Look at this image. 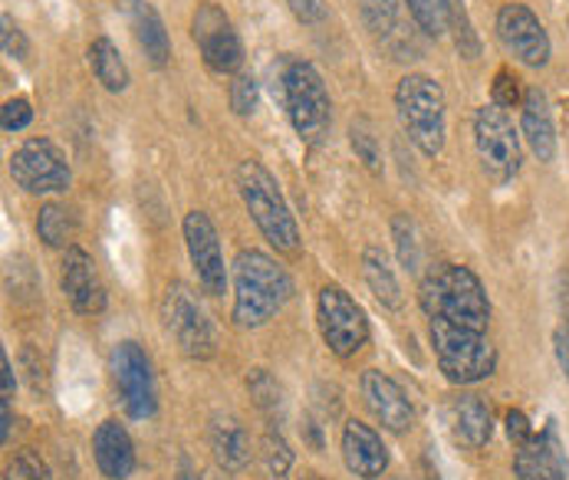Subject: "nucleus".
Instances as JSON below:
<instances>
[{
	"mask_svg": "<svg viewBox=\"0 0 569 480\" xmlns=\"http://www.w3.org/2000/svg\"><path fill=\"white\" fill-rule=\"evenodd\" d=\"M77 221L63 204H43L37 214V234L47 247H67L73 240Z\"/></svg>",
	"mask_w": 569,
	"mask_h": 480,
	"instance_id": "27",
	"label": "nucleus"
},
{
	"mask_svg": "<svg viewBox=\"0 0 569 480\" xmlns=\"http://www.w3.org/2000/svg\"><path fill=\"white\" fill-rule=\"evenodd\" d=\"M109 369H112V382H116V392H119L126 414L136 421L152 418L159 408V392H156V376H152V362H149L146 349L132 339L116 342V349L109 356Z\"/></svg>",
	"mask_w": 569,
	"mask_h": 480,
	"instance_id": "8",
	"label": "nucleus"
},
{
	"mask_svg": "<svg viewBox=\"0 0 569 480\" xmlns=\"http://www.w3.org/2000/svg\"><path fill=\"white\" fill-rule=\"evenodd\" d=\"M60 287L70 300V307L80 317H99L106 310V287L99 280L96 260L82 247H67L63 253V270H60Z\"/></svg>",
	"mask_w": 569,
	"mask_h": 480,
	"instance_id": "15",
	"label": "nucleus"
},
{
	"mask_svg": "<svg viewBox=\"0 0 569 480\" xmlns=\"http://www.w3.org/2000/svg\"><path fill=\"white\" fill-rule=\"evenodd\" d=\"M445 424L451 438L471 451H481L493 438V414L481 396H455L445 404Z\"/></svg>",
	"mask_w": 569,
	"mask_h": 480,
	"instance_id": "19",
	"label": "nucleus"
},
{
	"mask_svg": "<svg viewBox=\"0 0 569 480\" xmlns=\"http://www.w3.org/2000/svg\"><path fill=\"white\" fill-rule=\"evenodd\" d=\"M3 480H50V468H47V461L37 454V451H20L10 464H7V471H3Z\"/></svg>",
	"mask_w": 569,
	"mask_h": 480,
	"instance_id": "33",
	"label": "nucleus"
},
{
	"mask_svg": "<svg viewBox=\"0 0 569 480\" xmlns=\"http://www.w3.org/2000/svg\"><path fill=\"white\" fill-rule=\"evenodd\" d=\"M411 20L418 23L421 33L428 37H441L448 30V17H451V0H406Z\"/></svg>",
	"mask_w": 569,
	"mask_h": 480,
	"instance_id": "28",
	"label": "nucleus"
},
{
	"mask_svg": "<svg viewBox=\"0 0 569 480\" xmlns=\"http://www.w3.org/2000/svg\"><path fill=\"white\" fill-rule=\"evenodd\" d=\"M418 303L428 320H448L471 329H488L490 300L471 267L438 263L418 283Z\"/></svg>",
	"mask_w": 569,
	"mask_h": 480,
	"instance_id": "2",
	"label": "nucleus"
},
{
	"mask_svg": "<svg viewBox=\"0 0 569 480\" xmlns=\"http://www.w3.org/2000/svg\"><path fill=\"white\" fill-rule=\"evenodd\" d=\"M497 37L523 67H547L550 63V37L540 17L523 3H503L497 13Z\"/></svg>",
	"mask_w": 569,
	"mask_h": 480,
	"instance_id": "14",
	"label": "nucleus"
},
{
	"mask_svg": "<svg viewBox=\"0 0 569 480\" xmlns=\"http://www.w3.org/2000/svg\"><path fill=\"white\" fill-rule=\"evenodd\" d=\"M164 332L178 342V349L191 359H211L218 349L214 326L208 320L204 307L184 283H168L162 297Z\"/></svg>",
	"mask_w": 569,
	"mask_h": 480,
	"instance_id": "7",
	"label": "nucleus"
},
{
	"mask_svg": "<svg viewBox=\"0 0 569 480\" xmlns=\"http://www.w3.org/2000/svg\"><path fill=\"white\" fill-rule=\"evenodd\" d=\"M362 277H366V287L369 293L386 307V310H402L406 297H402V283L386 257L382 247H366L362 250Z\"/></svg>",
	"mask_w": 569,
	"mask_h": 480,
	"instance_id": "24",
	"label": "nucleus"
},
{
	"mask_svg": "<svg viewBox=\"0 0 569 480\" xmlns=\"http://www.w3.org/2000/svg\"><path fill=\"white\" fill-rule=\"evenodd\" d=\"M263 464H267V474L273 480H287L290 468H293V451L283 441V434L273 428L263 434Z\"/></svg>",
	"mask_w": 569,
	"mask_h": 480,
	"instance_id": "31",
	"label": "nucleus"
},
{
	"mask_svg": "<svg viewBox=\"0 0 569 480\" xmlns=\"http://www.w3.org/2000/svg\"><path fill=\"white\" fill-rule=\"evenodd\" d=\"M293 297L290 273L263 250H241L234 257V313L238 329H260Z\"/></svg>",
	"mask_w": 569,
	"mask_h": 480,
	"instance_id": "1",
	"label": "nucleus"
},
{
	"mask_svg": "<svg viewBox=\"0 0 569 480\" xmlns=\"http://www.w3.org/2000/svg\"><path fill=\"white\" fill-rule=\"evenodd\" d=\"M89 67H92L96 80L102 82V89H109V92H126L129 82H132L129 67H126L119 47H116L109 37H96V40L89 43Z\"/></svg>",
	"mask_w": 569,
	"mask_h": 480,
	"instance_id": "25",
	"label": "nucleus"
},
{
	"mask_svg": "<svg viewBox=\"0 0 569 480\" xmlns=\"http://www.w3.org/2000/svg\"><path fill=\"white\" fill-rule=\"evenodd\" d=\"M257 99H260L257 80H253L250 73H238L234 82H231V109H234L238 116H250V112L257 109Z\"/></svg>",
	"mask_w": 569,
	"mask_h": 480,
	"instance_id": "36",
	"label": "nucleus"
},
{
	"mask_svg": "<svg viewBox=\"0 0 569 480\" xmlns=\"http://www.w3.org/2000/svg\"><path fill=\"white\" fill-rule=\"evenodd\" d=\"M362 399L376 414V421L392 434H406L415 424V404L406 396V389L379 369H369L362 376Z\"/></svg>",
	"mask_w": 569,
	"mask_h": 480,
	"instance_id": "16",
	"label": "nucleus"
},
{
	"mask_svg": "<svg viewBox=\"0 0 569 480\" xmlns=\"http://www.w3.org/2000/svg\"><path fill=\"white\" fill-rule=\"evenodd\" d=\"M126 10H129L132 33H136V40H139V47L146 50V57H149L156 67H164V63L171 60V40H168V30H164L159 10H156L149 0H129Z\"/></svg>",
	"mask_w": 569,
	"mask_h": 480,
	"instance_id": "23",
	"label": "nucleus"
},
{
	"mask_svg": "<svg viewBox=\"0 0 569 480\" xmlns=\"http://www.w3.org/2000/svg\"><path fill=\"white\" fill-rule=\"evenodd\" d=\"M475 149L490 181L507 184L520 171V139L510 116L500 106H481L475 112Z\"/></svg>",
	"mask_w": 569,
	"mask_h": 480,
	"instance_id": "9",
	"label": "nucleus"
},
{
	"mask_svg": "<svg viewBox=\"0 0 569 480\" xmlns=\"http://www.w3.org/2000/svg\"><path fill=\"white\" fill-rule=\"evenodd\" d=\"M191 37H194L208 70L228 77V73H238L244 67V43H241L231 17L218 3L204 0V3L194 7V13H191Z\"/></svg>",
	"mask_w": 569,
	"mask_h": 480,
	"instance_id": "12",
	"label": "nucleus"
},
{
	"mask_svg": "<svg viewBox=\"0 0 569 480\" xmlns=\"http://www.w3.org/2000/svg\"><path fill=\"white\" fill-rule=\"evenodd\" d=\"M317 322L320 336L332 356L352 359L369 342V320L362 307L342 290V287H323L317 297Z\"/></svg>",
	"mask_w": 569,
	"mask_h": 480,
	"instance_id": "11",
	"label": "nucleus"
},
{
	"mask_svg": "<svg viewBox=\"0 0 569 480\" xmlns=\"http://www.w3.org/2000/svg\"><path fill=\"white\" fill-rule=\"evenodd\" d=\"M247 389H250V396L257 401V408L267 414L270 428L283 421V389H280V382L267 369H253L247 376Z\"/></svg>",
	"mask_w": 569,
	"mask_h": 480,
	"instance_id": "26",
	"label": "nucleus"
},
{
	"mask_svg": "<svg viewBox=\"0 0 569 480\" xmlns=\"http://www.w3.org/2000/svg\"><path fill=\"white\" fill-rule=\"evenodd\" d=\"M184 243H188V257L198 270V283L208 297H221L228 290V267H224V250L214 221L204 211H188L184 214Z\"/></svg>",
	"mask_w": 569,
	"mask_h": 480,
	"instance_id": "13",
	"label": "nucleus"
},
{
	"mask_svg": "<svg viewBox=\"0 0 569 480\" xmlns=\"http://www.w3.org/2000/svg\"><path fill=\"white\" fill-rule=\"evenodd\" d=\"M342 461H346L349 474L362 480H379L389 471V448L382 444L379 431L349 418L342 428Z\"/></svg>",
	"mask_w": 569,
	"mask_h": 480,
	"instance_id": "18",
	"label": "nucleus"
},
{
	"mask_svg": "<svg viewBox=\"0 0 569 480\" xmlns=\"http://www.w3.org/2000/svg\"><path fill=\"white\" fill-rule=\"evenodd\" d=\"M428 339H431L438 369L455 386L485 382L497 369V349L481 329L448 320H428Z\"/></svg>",
	"mask_w": 569,
	"mask_h": 480,
	"instance_id": "4",
	"label": "nucleus"
},
{
	"mask_svg": "<svg viewBox=\"0 0 569 480\" xmlns=\"http://www.w3.org/2000/svg\"><path fill=\"white\" fill-rule=\"evenodd\" d=\"M280 96L300 142L320 146L332 122V102L317 67L307 60H287L280 70Z\"/></svg>",
	"mask_w": 569,
	"mask_h": 480,
	"instance_id": "5",
	"label": "nucleus"
},
{
	"mask_svg": "<svg viewBox=\"0 0 569 480\" xmlns=\"http://www.w3.org/2000/svg\"><path fill=\"white\" fill-rule=\"evenodd\" d=\"M238 191L244 198L247 214L260 228V234L270 240L280 253H297L300 250V231L290 214V204L277 184V178L260 164L247 159L238 164Z\"/></svg>",
	"mask_w": 569,
	"mask_h": 480,
	"instance_id": "3",
	"label": "nucleus"
},
{
	"mask_svg": "<svg viewBox=\"0 0 569 480\" xmlns=\"http://www.w3.org/2000/svg\"><path fill=\"white\" fill-rule=\"evenodd\" d=\"M362 23L376 33V37H389L399 27V0H356Z\"/></svg>",
	"mask_w": 569,
	"mask_h": 480,
	"instance_id": "29",
	"label": "nucleus"
},
{
	"mask_svg": "<svg viewBox=\"0 0 569 480\" xmlns=\"http://www.w3.org/2000/svg\"><path fill=\"white\" fill-rule=\"evenodd\" d=\"M392 238H396V250H399V260H402L406 273H418L421 247H418V234H415V224H411L408 214H396L392 218Z\"/></svg>",
	"mask_w": 569,
	"mask_h": 480,
	"instance_id": "30",
	"label": "nucleus"
},
{
	"mask_svg": "<svg viewBox=\"0 0 569 480\" xmlns=\"http://www.w3.org/2000/svg\"><path fill=\"white\" fill-rule=\"evenodd\" d=\"M396 112L399 122L415 142V149L428 159L445 149V89L425 73H408L396 86Z\"/></svg>",
	"mask_w": 569,
	"mask_h": 480,
	"instance_id": "6",
	"label": "nucleus"
},
{
	"mask_svg": "<svg viewBox=\"0 0 569 480\" xmlns=\"http://www.w3.org/2000/svg\"><path fill=\"white\" fill-rule=\"evenodd\" d=\"M287 7L293 10V17L300 23H323L326 13H329L323 0H287Z\"/></svg>",
	"mask_w": 569,
	"mask_h": 480,
	"instance_id": "40",
	"label": "nucleus"
},
{
	"mask_svg": "<svg viewBox=\"0 0 569 480\" xmlns=\"http://www.w3.org/2000/svg\"><path fill=\"white\" fill-rule=\"evenodd\" d=\"M30 119H33V106H30V99H23V96L7 99L3 109H0V126H3V132H23V129L30 126Z\"/></svg>",
	"mask_w": 569,
	"mask_h": 480,
	"instance_id": "35",
	"label": "nucleus"
},
{
	"mask_svg": "<svg viewBox=\"0 0 569 480\" xmlns=\"http://www.w3.org/2000/svg\"><path fill=\"white\" fill-rule=\"evenodd\" d=\"M303 480H323V478H320V474H307V478H303Z\"/></svg>",
	"mask_w": 569,
	"mask_h": 480,
	"instance_id": "43",
	"label": "nucleus"
},
{
	"mask_svg": "<svg viewBox=\"0 0 569 480\" xmlns=\"http://www.w3.org/2000/svg\"><path fill=\"white\" fill-rule=\"evenodd\" d=\"M208 441H211V451H214V461L238 474L250 464V434L241 424V418L234 414H214L211 418V428H208Z\"/></svg>",
	"mask_w": 569,
	"mask_h": 480,
	"instance_id": "22",
	"label": "nucleus"
},
{
	"mask_svg": "<svg viewBox=\"0 0 569 480\" xmlns=\"http://www.w3.org/2000/svg\"><path fill=\"white\" fill-rule=\"evenodd\" d=\"M553 352H557V362H560V369H563V376H567L569 382V329H557Z\"/></svg>",
	"mask_w": 569,
	"mask_h": 480,
	"instance_id": "41",
	"label": "nucleus"
},
{
	"mask_svg": "<svg viewBox=\"0 0 569 480\" xmlns=\"http://www.w3.org/2000/svg\"><path fill=\"white\" fill-rule=\"evenodd\" d=\"M448 23L455 27L458 50H461L468 60H475V57H478V50H481V43H478V37H475V30H471L468 10H465V0H451V17H448Z\"/></svg>",
	"mask_w": 569,
	"mask_h": 480,
	"instance_id": "34",
	"label": "nucleus"
},
{
	"mask_svg": "<svg viewBox=\"0 0 569 480\" xmlns=\"http://www.w3.org/2000/svg\"><path fill=\"white\" fill-rule=\"evenodd\" d=\"M520 129L530 146V152L540 161H553L557 156V129H553V112L543 96V89H527L523 96V112H520Z\"/></svg>",
	"mask_w": 569,
	"mask_h": 480,
	"instance_id": "21",
	"label": "nucleus"
},
{
	"mask_svg": "<svg viewBox=\"0 0 569 480\" xmlns=\"http://www.w3.org/2000/svg\"><path fill=\"white\" fill-rule=\"evenodd\" d=\"M10 178L27 194H60L70 188L73 171L63 149L50 139H27L10 156Z\"/></svg>",
	"mask_w": 569,
	"mask_h": 480,
	"instance_id": "10",
	"label": "nucleus"
},
{
	"mask_svg": "<svg viewBox=\"0 0 569 480\" xmlns=\"http://www.w3.org/2000/svg\"><path fill=\"white\" fill-rule=\"evenodd\" d=\"M349 142H352V152L359 156V161L369 168V171H379L382 164V156H379V142H376V132L369 129V122L366 119H356L352 126H349Z\"/></svg>",
	"mask_w": 569,
	"mask_h": 480,
	"instance_id": "32",
	"label": "nucleus"
},
{
	"mask_svg": "<svg viewBox=\"0 0 569 480\" xmlns=\"http://www.w3.org/2000/svg\"><path fill=\"white\" fill-rule=\"evenodd\" d=\"M533 434H537V431H533L530 418H527L520 408L507 411V438H510V444H513V448H523Z\"/></svg>",
	"mask_w": 569,
	"mask_h": 480,
	"instance_id": "39",
	"label": "nucleus"
},
{
	"mask_svg": "<svg viewBox=\"0 0 569 480\" xmlns=\"http://www.w3.org/2000/svg\"><path fill=\"white\" fill-rule=\"evenodd\" d=\"M513 474L517 480H567V451H563V441L553 424H547L540 434H533L523 448H517Z\"/></svg>",
	"mask_w": 569,
	"mask_h": 480,
	"instance_id": "17",
	"label": "nucleus"
},
{
	"mask_svg": "<svg viewBox=\"0 0 569 480\" xmlns=\"http://www.w3.org/2000/svg\"><path fill=\"white\" fill-rule=\"evenodd\" d=\"M178 480H201V478H198V474H194V471H191L188 464H181V471H178Z\"/></svg>",
	"mask_w": 569,
	"mask_h": 480,
	"instance_id": "42",
	"label": "nucleus"
},
{
	"mask_svg": "<svg viewBox=\"0 0 569 480\" xmlns=\"http://www.w3.org/2000/svg\"><path fill=\"white\" fill-rule=\"evenodd\" d=\"M0 43H3V57H10V60H23L27 57V37H23V30L3 13V33H0Z\"/></svg>",
	"mask_w": 569,
	"mask_h": 480,
	"instance_id": "38",
	"label": "nucleus"
},
{
	"mask_svg": "<svg viewBox=\"0 0 569 480\" xmlns=\"http://www.w3.org/2000/svg\"><path fill=\"white\" fill-rule=\"evenodd\" d=\"M493 106H500V109L523 106V96H520V80H517L510 70H500V73L493 77Z\"/></svg>",
	"mask_w": 569,
	"mask_h": 480,
	"instance_id": "37",
	"label": "nucleus"
},
{
	"mask_svg": "<svg viewBox=\"0 0 569 480\" xmlns=\"http://www.w3.org/2000/svg\"><path fill=\"white\" fill-rule=\"evenodd\" d=\"M92 454H96V464H99L102 478L126 480L132 478V471H136V444H132L129 431L116 418H109V421H102L96 428Z\"/></svg>",
	"mask_w": 569,
	"mask_h": 480,
	"instance_id": "20",
	"label": "nucleus"
}]
</instances>
